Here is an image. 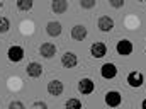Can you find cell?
<instances>
[{"mask_svg": "<svg viewBox=\"0 0 146 109\" xmlns=\"http://www.w3.org/2000/svg\"><path fill=\"white\" fill-rule=\"evenodd\" d=\"M34 5V0H17V9L21 12H29Z\"/></svg>", "mask_w": 146, "mask_h": 109, "instance_id": "2e32d148", "label": "cell"}, {"mask_svg": "<svg viewBox=\"0 0 146 109\" xmlns=\"http://www.w3.org/2000/svg\"><path fill=\"white\" fill-rule=\"evenodd\" d=\"M100 75H102L104 78H114V77L117 75V67H115L114 63H104V65L100 67Z\"/></svg>", "mask_w": 146, "mask_h": 109, "instance_id": "5bb4252c", "label": "cell"}, {"mask_svg": "<svg viewBox=\"0 0 146 109\" xmlns=\"http://www.w3.org/2000/svg\"><path fill=\"white\" fill-rule=\"evenodd\" d=\"M139 3H141V5H145V7H146V0H139Z\"/></svg>", "mask_w": 146, "mask_h": 109, "instance_id": "cb8c5ba5", "label": "cell"}, {"mask_svg": "<svg viewBox=\"0 0 146 109\" xmlns=\"http://www.w3.org/2000/svg\"><path fill=\"white\" fill-rule=\"evenodd\" d=\"M9 108H10V109H24V104H22V102H19V101H14V102H10V104H9Z\"/></svg>", "mask_w": 146, "mask_h": 109, "instance_id": "44dd1931", "label": "cell"}, {"mask_svg": "<svg viewBox=\"0 0 146 109\" xmlns=\"http://www.w3.org/2000/svg\"><path fill=\"white\" fill-rule=\"evenodd\" d=\"M39 55L42 58H46V60L53 58L56 55V44H53V43H42L39 46Z\"/></svg>", "mask_w": 146, "mask_h": 109, "instance_id": "52a82bcc", "label": "cell"}, {"mask_svg": "<svg viewBox=\"0 0 146 109\" xmlns=\"http://www.w3.org/2000/svg\"><path fill=\"white\" fill-rule=\"evenodd\" d=\"M97 27H99V31H102V33H110V31L114 29V21H112V17H109V15L99 17Z\"/></svg>", "mask_w": 146, "mask_h": 109, "instance_id": "9c48e42d", "label": "cell"}, {"mask_svg": "<svg viewBox=\"0 0 146 109\" xmlns=\"http://www.w3.org/2000/svg\"><path fill=\"white\" fill-rule=\"evenodd\" d=\"M70 34H72L73 41H83L87 37V27L83 24H76V26L72 27V33Z\"/></svg>", "mask_w": 146, "mask_h": 109, "instance_id": "8fae6325", "label": "cell"}, {"mask_svg": "<svg viewBox=\"0 0 146 109\" xmlns=\"http://www.w3.org/2000/svg\"><path fill=\"white\" fill-rule=\"evenodd\" d=\"M95 90V84H94V80L92 78H82V80H78V92L80 94H83V96H88V94H92Z\"/></svg>", "mask_w": 146, "mask_h": 109, "instance_id": "277c9868", "label": "cell"}, {"mask_svg": "<svg viewBox=\"0 0 146 109\" xmlns=\"http://www.w3.org/2000/svg\"><path fill=\"white\" fill-rule=\"evenodd\" d=\"M65 108H75V109H80V108H82V102H80L78 99H70V101H66V102H65Z\"/></svg>", "mask_w": 146, "mask_h": 109, "instance_id": "d6986e66", "label": "cell"}, {"mask_svg": "<svg viewBox=\"0 0 146 109\" xmlns=\"http://www.w3.org/2000/svg\"><path fill=\"white\" fill-rule=\"evenodd\" d=\"M141 108H143V109H146V99L143 101V102H141Z\"/></svg>", "mask_w": 146, "mask_h": 109, "instance_id": "603a6c76", "label": "cell"}, {"mask_svg": "<svg viewBox=\"0 0 146 109\" xmlns=\"http://www.w3.org/2000/svg\"><path fill=\"white\" fill-rule=\"evenodd\" d=\"M63 90H65V85H63L61 80H51V82H48V92H49V96L58 97V96L63 94Z\"/></svg>", "mask_w": 146, "mask_h": 109, "instance_id": "ba28073f", "label": "cell"}, {"mask_svg": "<svg viewBox=\"0 0 146 109\" xmlns=\"http://www.w3.org/2000/svg\"><path fill=\"white\" fill-rule=\"evenodd\" d=\"M33 108H42V109H46V108H48V104H46V102H42V101H36V102H33Z\"/></svg>", "mask_w": 146, "mask_h": 109, "instance_id": "7402d4cb", "label": "cell"}, {"mask_svg": "<svg viewBox=\"0 0 146 109\" xmlns=\"http://www.w3.org/2000/svg\"><path fill=\"white\" fill-rule=\"evenodd\" d=\"M2 7H3V0H0V9H2Z\"/></svg>", "mask_w": 146, "mask_h": 109, "instance_id": "d4e9b609", "label": "cell"}, {"mask_svg": "<svg viewBox=\"0 0 146 109\" xmlns=\"http://www.w3.org/2000/svg\"><path fill=\"white\" fill-rule=\"evenodd\" d=\"M26 72H27V75H29L31 78H39V77L42 75V65L37 63V62H31V63L27 65Z\"/></svg>", "mask_w": 146, "mask_h": 109, "instance_id": "7c38bea8", "label": "cell"}, {"mask_svg": "<svg viewBox=\"0 0 146 109\" xmlns=\"http://www.w3.org/2000/svg\"><path fill=\"white\" fill-rule=\"evenodd\" d=\"M90 55L94 56V58H104L106 55H107V44L106 43H102V41H97V43H94L92 46H90Z\"/></svg>", "mask_w": 146, "mask_h": 109, "instance_id": "3957f363", "label": "cell"}, {"mask_svg": "<svg viewBox=\"0 0 146 109\" xmlns=\"http://www.w3.org/2000/svg\"><path fill=\"white\" fill-rule=\"evenodd\" d=\"M51 10L54 14H65L68 10V0H53Z\"/></svg>", "mask_w": 146, "mask_h": 109, "instance_id": "9a60e30c", "label": "cell"}, {"mask_svg": "<svg viewBox=\"0 0 146 109\" xmlns=\"http://www.w3.org/2000/svg\"><path fill=\"white\" fill-rule=\"evenodd\" d=\"M61 24L58 22V21H49L48 24H46V33H48V36L51 37H56L61 34Z\"/></svg>", "mask_w": 146, "mask_h": 109, "instance_id": "4fadbf2b", "label": "cell"}, {"mask_svg": "<svg viewBox=\"0 0 146 109\" xmlns=\"http://www.w3.org/2000/svg\"><path fill=\"white\" fill-rule=\"evenodd\" d=\"M121 102H122V96H121L119 90H109L106 94V104L109 108H117Z\"/></svg>", "mask_w": 146, "mask_h": 109, "instance_id": "8992f818", "label": "cell"}, {"mask_svg": "<svg viewBox=\"0 0 146 109\" xmlns=\"http://www.w3.org/2000/svg\"><path fill=\"white\" fill-rule=\"evenodd\" d=\"M115 51H117L121 56H129V55L133 53V43L124 37V39H121V41L115 44Z\"/></svg>", "mask_w": 146, "mask_h": 109, "instance_id": "5b68a950", "label": "cell"}, {"mask_svg": "<svg viewBox=\"0 0 146 109\" xmlns=\"http://www.w3.org/2000/svg\"><path fill=\"white\" fill-rule=\"evenodd\" d=\"M10 31V21L3 15H0V34H5Z\"/></svg>", "mask_w": 146, "mask_h": 109, "instance_id": "e0dca14e", "label": "cell"}, {"mask_svg": "<svg viewBox=\"0 0 146 109\" xmlns=\"http://www.w3.org/2000/svg\"><path fill=\"white\" fill-rule=\"evenodd\" d=\"M7 58H9L12 63H19V62L24 58V48L19 46V44H12V46L7 49Z\"/></svg>", "mask_w": 146, "mask_h": 109, "instance_id": "6da1fadb", "label": "cell"}, {"mask_svg": "<svg viewBox=\"0 0 146 109\" xmlns=\"http://www.w3.org/2000/svg\"><path fill=\"white\" fill-rule=\"evenodd\" d=\"M61 65L65 68H75L78 65V58L73 51H66L65 55H61Z\"/></svg>", "mask_w": 146, "mask_h": 109, "instance_id": "30bf717a", "label": "cell"}, {"mask_svg": "<svg viewBox=\"0 0 146 109\" xmlns=\"http://www.w3.org/2000/svg\"><path fill=\"white\" fill-rule=\"evenodd\" d=\"M109 3L114 7V9H121V7H124L126 0H109Z\"/></svg>", "mask_w": 146, "mask_h": 109, "instance_id": "ffe728a7", "label": "cell"}, {"mask_svg": "<svg viewBox=\"0 0 146 109\" xmlns=\"http://www.w3.org/2000/svg\"><path fill=\"white\" fill-rule=\"evenodd\" d=\"M127 85L129 87H133V89H139L141 85H143V82H145V75L141 72H138V70H133V72L127 73Z\"/></svg>", "mask_w": 146, "mask_h": 109, "instance_id": "7a4b0ae2", "label": "cell"}, {"mask_svg": "<svg viewBox=\"0 0 146 109\" xmlns=\"http://www.w3.org/2000/svg\"><path fill=\"white\" fill-rule=\"evenodd\" d=\"M80 5H82V9L90 10V9H94L97 5V0H80Z\"/></svg>", "mask_w": 146, "mask_h": 109, "instance_id": "ac0fdd59", "label": "cell"}]
</instances>
